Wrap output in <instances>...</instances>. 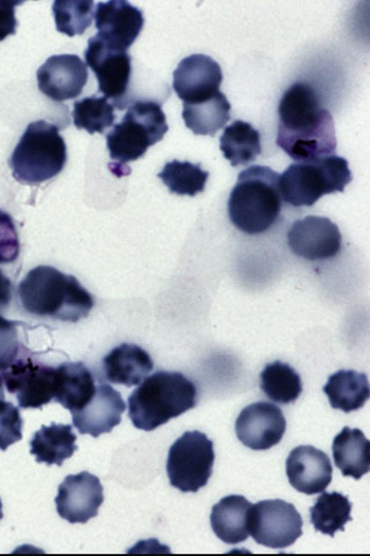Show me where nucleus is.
Instances as JSON below:
<instances>
[{"instance_id":"f257e3e1","label":"nucleus","mask_w":370,"mask_h":556,"mask_svg":"<svg viewBox=\"0 0 370 556\" xmlns=\"http://www.w3.org/2000/svg\"><path fill=\"white\" fill-rule=\"evenodd\" d=\"M278 112L277 146L297 163H308L336 151L333 118L321 106L310 85L293 84L281 98Z\"/></svg>"},{"instance_id":"f03ea898","label":"nucleus","mask_w":370,"mask_h":556,"mask_svg":"<svg viewBox=\"0 0 370 556\" xmlns=\"http://www.w3.org/2000/svg\"><path fill=\"white\" fill-rule=\"evenodd\" d=\"M17 295L28 314L62 321L77 323L94 307L93 295L76 277L46 265L27 274Z\"/></svg>"},{"instance_id":"7ed1b4c3","label":"nucleus","mask_w":370,"mask_h":556,"mask_svg":"<svg viewBox=\"0 0 370 556\" xmlns=\"http://www.w3.org/2000/svg\"><path fill=\"white\" fill-rule=\"evenodd\" d=\"M197 405V388L181 372L157 371L129 399V417L138 429L152 430Z\"/></svg>"},{"instance_id":"20e7f679","label":"nucleus","mask_w":370,"mask_h":556,"mask_svg":"<svg viewBox=\"0 0 370 556\" xmlns=\"http://www.w3.org/2000/svg\"><path fill=\"white\" fill-rule=\"evenodd\" d=\"M279 174L269 167L243 170L228 201L229 219L248 236L261 235L278 220L281 211Z\"/></svg>"},{"instance_id":"39448f33","label":"nucleus","mask_w":370,"mask_h":556,"mask_svg":"<svg viewBox=\"0 0 370 556\" xmlns=\"http://www.w3.org/2000/svg\"><path fill=\"white\" fill-rule=\"evenodd\" d=\"M67 150L60 129L46 121L30 123L13 151L10 166L17 182L41 185L65 167Z\"/></svg>"},{"instance_id":"423d86ee","label":"nucleus","mask_w":370,"mask_h":556,"mask_svg":"<svg viewBox=\"0 0 370 556\" xmlns=\"http://www.w3.org/2000/svg\"><path fill=\"white\" fill-rule=\"evenodd\" d=\"M350 181L347 160L333 154L291 165L279 176V189L289 205L310 207L324 194L343 192Z\"/></svg>"},{"instance_id":"0eeeda50","label":"nucleus","mask_w":370,"mask_h":556,"mask_svg":"<svg viewBox=\"0 0 370 556\" xmlns=\"http://www.w3.org/2000/svg\"><path fill=\"white\" fill-rule=\"evenodd\" d=\"M166 115L161 104L139 100L129 106L122 122L107 136L111 157L122 168L143 157L149 148L164 139L168 131Z\"/></svg>"},{"instance_id":"6e6552de","label":"nucleus","mask_w":370,"mask_h":556,"mask_svg":"<svg viewBox=\"0 0 370 556\" xmlns=\"http://www.w3.org/2000/svg\"><path fill=\"white\" fill-rule=\"evenodd\" d=\"M216 459L214 442L201 432H187L169 451L167 473L170 485L183 493H196L207 485Z\"/></svg>"},{"instance_id":"1a4fd4ad","label":"nucleus","mask_w":370,"mask_h":556,"mask_svg":"<svg viewBox=\"0 0 370 556\" xmlns=\"http://www.w3.org/2000/svg\"><path fill=\"white\" fill-rule=\"evenodd\" d=\"M304 521L296 508L283 500L260 501L248 513V531L259 545L284 549L303 535Z\"/></svg>"},{"instance_id":"9d476101","label":"nucleus","mask_w":370,"mask_h":556,"mask_svg":"<svg viewBox=\"0 0 370 556\" xmlns=\"http://www.w3.org/2000/svg\"><path fill=\"white\" fill-rule=\"evenodd\" d=\"M10 393L22 408H41L55 399L58 367L47 366L25 353L3 372Z\"/></svg>"},{"instance_id":"9b49d317","label":"nucleus","mask_w":370,"mask_h":556,"mask_svg":"<svg viewBox=\"0 0 370 556\" xmlns=\"http://www.w3.org/2000/svg\"><path fill=\"white\" fill-rule=\"evenodd\" d=\"M85 58L97 76L99 91L115 101L118 110H125L132 74L128 51L114 49L95 35L88 41Z\"/></svg>"},{"instance_id":"f8f14e48","label":"nucleus","mask_w":370,"mask_h":556,"mask_svg":"<svg viewBox=\"0 0 370 556\" xmlns=\"http://www.w3.org/2000/svg\"><path fill=\"white\" fill-rule=\"evenodd\" d=\"M238 439L256 452L269 451L283 440L286 419L278 406L259 402L245 407L235 425Z\"/></svg>"},{"instance_id":"ddd939ff","label":"nucleus","mask_w":370,"mask_h":556,"mask_svg":"<svg viewBox=\"0 0 370 556\" xmlns=\"http://www.w3.org/2000/svg\"><path fill=\"white\" fill-rule=\"evenodd\" d=\"M288 239L293 253L308 261L336 257L342 249L339 226L328 218L314 215L295 222Z\"/></svg>"},{"instance_id":"4468645a","label":"nucleus","mask_w":370,"mask_h":556,"mask_svg":"<svg viewBox=\"0 0 370 556\" xmlns=\"http://www.w3.org/2000/svg\"><path fill=\"white\" fill-rule=\"evenodd\" d=\"M104 501L103 488L98 477L81 472L67 476L59 489L56 507L68 523L85 525L98 516Z\"/></svg>"},{"instance_id":"2eb2a0df","label":"nucleus","mask_w":370,"mask_h":556,"mask_svg":"<svg viewBox=\"0 0 370 556\" xmlns=\"http://www.w3.org/2000/svg\"><path fill=\"white\" fill-rule=\"evenodd\" d=\"M220 65L205 55H191L181 61L174 72V91L184 103L208 100L220 92Z\"/></svg>"},{"instance_id":"dca6fc26","label":"nucleus","mask_w":370,"mask_h":556,"mask_svg":"<svg viewBox=\"0 0 370 556\" xmlns=\"http://www.w3.org/2000/svg\"><path fill=\"white\" fill-rule=\"evenodd\" d=\"M144 23L143 11L128 2L112 0L97 5V35L114 49L128 51L142 31Z\"/></svg>"},{"instance_id":"f3484780","label":"nucleus","mask_w":370,"mask_h":556,"mask_svg":"<svg viewBox=\"0 0 370 556\" xmlns=\"http://www.w3.org/2000/svg\"><path fill=\"white\" fill-rule=\"evenodd\" d=\"M87 81V66L76 55L49 58L38 71L40 91L58 102L79 97Z\"/></svg>"},{"instance_id":"a211bd4d","label":"nucleus","mask_w":370,"mask_h":556,"mask_svg":"<svg viewBox=\"0 0 370 556\" xmlns=\"http://www.w3.org/2000/svg\"><path fill=\"white\" fill-rule=\"evenodd\" d=\"M291 485L299 493L315 495L323 493L332 480L330 458L311 445L295 447L286 462Z\"/></svg>"},{"instance_id":"6ab92c4d","label":"nucleus","mask_w":370,"mask_h":556,"mask_svg":"<svg viewBox=\"0 0 370 556\" xmlns=\"http://www.w3.org/2000/svg\"><path fill=\"white\" fill-rule=\"evenodd\" d=\"M127 406L120 393L109 384L97 387L93 399L73 415L80 434L99 438L111 433L122 421Z\"/></svg>"},{"instance_id":"aec40b11","label":"nucleus","mask_w":370,"mask_h":556,"mask_svg":"<svg viewBox=\"0 0 370 556\" xmlns=\"http://www.w3.org/2000/svg\"><path fill=\"white\" fill-rule=\"evenodd\" d=\"M153 367L150 354L133 344H122L103 358L105 379L129 388L142 383Z\"/></svg>"},{"instance_id":"412c9836","label":"nucleus","mask_w":370,"mask_h":556,"mask_svg":"<svg viewBox=\"0 0 370 556\" xmlns=\"http://www.w3.org/2000/svg\"><path fill=\"white\" fill-rule=\"evenodd\" d=\"M251 502L241 495L224 497L210 513V527L220 541L237 545L248 540Z\"/></svg>"},{"instance_id":"4be33fe9","label":"nucleus","mask_w":370,"mask_h":556,"mask_svg":"<svg viewBox=\"0 0 370 556\" xmlns=\"http://www.w3.org/2000/svg\"><path fill=\"white\" fill-rule=\"evenodd\" d=\"M97 391V381L81 363H66L58 367L55 401L76 414L90 402Z\"/></svg>"},{"instance_id":"5701e85b","label":"nucleus","mask_w":370,"mask_h":556,"mask_svg":"<svg viewBox=\"0 0 370 556\" xmlns=\"http://www.w3.org/2000/svg\"><path fill=\"white\" fill-rule=\"evenodd\" d=\"M332 453L345 477L359 480L370 470V442L360 429L345 427L333 440Z\"/></svg>"},{"instance_id":"b1692460","label":"nucleus","mask_w":370,"mask_h":556,"mask_svg":"<svg viewBox=\"0 0 370 556\" xmlns=\"http://www.w3.org/2000/svg\"><path fill=\"white\" fill-rule=\"evenodd\" d=\"M76 441L73 426L52 422L50 426H42L34 434L30 454L39 463L61 466L76 453Z\"/></svg>"},{"instance_id":"393cba45","label":"nucleus","mask_w":370,"mask_h":556,"mask_svg":"<svg viewBox=\"0 0 370 556\" xmlns=\"http://www.w3.org/2000/svg\"><path fill=\"white\" fill-rule=\"evenodd\" d=\"M323 391L331 406L345 414L363 407L370 396L367 375L355 370H340L331 375Z\"/></svg>"},{"instance_id":"a878e982","label":"nucleus","mask_w":370,"mask_h":556,"mask_svg":"<svg viewBox=\"0 0 370 556\" xmlns=\"http://www.w3.org/2000/svg\"><path fill=\"white\" fill-rule=\"evenodd\" d=\"M187 127L199 136H215L231 119V103L222 92L197 102L183 104Z\"/></svg>"},{"instance_id":"bb28decb","label":"nucleus","mask_w":370,"mask_h":556,"mask_svg":"<svg viewBox=\"0 0 370 556\" xmlns=\"http://www.w3.org/2000/svg\"><path fill=\"white\" fill-rule=\"evenodd\" d=\"M220 149L233 167L248 165L261 153L260 135L250 123L235 121L225 129Z\"/></svg>"},{"instance_id":"cd10ccee","label":"nucleus","mask_w":370,"mask_h":556,"mask_svg":"<svg viewBox=\"0 0 370 556\" xmlns=\"http://www.w3.org/2000/svg\"><path fill=\"white\" fill-rule=\"evenodd\" d=\"M260 388L269 400L286 405L296 402L303 393V381L290 365L276 362L261 371Z\"/></svg>"},{"instance_id":"c85d7f7f","label":"nucleus","mask_w":370,"mask_h":556,"mask_svg":"<svg viewBox=\"0 0 370 556\" xmlns=\"http://www.w3.org/2000/svg\"><path fill=\"white\" fill-rule=\"evenodd\" d=\"M350 511L352 505L347 496L339 492L324 491L310 508V521L316 531L334 536L352 521Z\"/></svg>"},{"instance_id":"c756f323","label":"nucleus","mask_w":370,"mask_h":556,"mask_svg":"<svg viewBox=\"0 0 370 556\" xmlns=\"http://www.w3.org/2000/svg\"><path fill=\"white\" fill-rule=\"evenodd\" d=\"M208 175L201 165H193L189 161L174 160L164 167L157 177L170 192L195 197L205 190Z\"/></svg>"},{"instance_id":"7c9ffc66","label":"nucleus","mask_w":370,"mask_h":556,"mask_svg":"<svg viewBox=\"0 0 370 556\" xmlns=\"http://www.w3.org/2000/svg\"><path fill=\"white\" fill-rule=\"evenodd\" d=\"M74 122L78 129L88 134H103L114 125V106L107 99L90 97L75 103Z\"/></svg>"},{"instance_id":"2f4dec72","label":"nucleus","mask_w":370,"mask_h":556,"mask_svg":"<svg viewBox=\"0 0 370 556\" xmlns=\"http://www.w3.org/2000/svg\"><path fill=\"white\" fill-rule=\"evenodd\" d=\"M58 30L67 36L81 35L92 25L93 2H55L52 5Z\"/></svg>"},{"instance_id":"473e14b6","label":"nucleus","mask_w":370,"mask_h":556,"mask_svg":"<svg viewBox=\"0 0 370 556\" xmlns=\"http://www.w3.org/2000/svg\"><path fill=\"white\" fill-rule=\"evenodd\" d=\"M20 325L21 323L0 316V374L2 375L24 351L20 332H17V326Z\"/></svg>"},{"instance_id":"72a5a7b5","label":"nucleus","mask_w":370,"mask_h":556,"mask_svg":"<svg viewBox=\"0 0 370 556\" xmlns=\"http://www.w3.org/2000/svg\"><path fill=\"white\" fill-rule=\"evenodd\" d=\"M24 421L20 408L12 403L0 400V451L23 439Z\"/></svg>"},{"instance_id":"f704fd0d","label":"nucleus","mask_w":370,"mask_h":556,"mask_svg":"<svg viewBox=\"0 0 370 556\" xmlns=\"http://www.w3.org/2000/svg\"><path fill=\"white\" fill-rule=\"evenodd\" d=\"M21 254V242L11 215L0 210V264H10Z\"/></svg>"},{"instance_id":"c9c22d12","label":"nucleus","mask_w":370,"mask_h":556,"mask_svg":"<svg viewBox=\"0 0 370 556\" xmlns=\"http://www.w3.org/2000/svg\"><path fill=\"white\" fill-rule=\"evenodd\" d=\"M22 2H0V41L14 35L17 27L15 8Z\"/></svg>"},{"instance_id":"e433bc0d","label":"nucleus","mask_w":370,"mask_h":556,"mask_svg":"<svg viewBox=\"0 0 370 556\" xmlns=\"http://www.w3.org/2000/svg\"><path fill=\"white\" fill-rule=\"evenodd\" d=\"M12 289L11 280L0 271V309L9 306L12 300Z\"/></svg>"},{"instance_id":"4c0bfd02","label":"nucleus","mask_w":370,"mask_h":556,"mask_svg":"<svg viewBox=\"0 0 370 556\" xmlns=\"http://www.w3.org/2000/svg\"><path fill=\"white\" fill-rule=\"evenodd\" d=\"M4 517V514H3V504H2V501H0V519H3Z\"/></svg>"}]
</instances>
